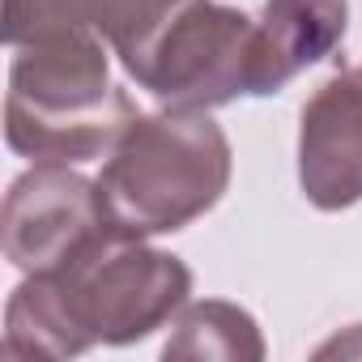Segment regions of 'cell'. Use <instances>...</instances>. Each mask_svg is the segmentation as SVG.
Segmentation results:
<instances>
[{
  "label": "cell",
  "instance_id": "1",
  "mask_svg": "<svg viewBox=\"0 0 362 362\" xmlns=\"http://www.w3.org/2000/svg\"><path fill=\"white\" fill-rule=\"evenodd\" d=\"M192 273L179 256L103 230L73 260L26 273L5 311L9 358H73L90 345H128L184 311Z\"/></svg>",
  "mask_w": 362,
  "mask_h": 362
},
{
  "label": "cell",
  "instance_id": "2",
  "mask_svg": "<svg viewBox=\"0 0 362 362\" xmlns=\"http://www.w3.org/2000/svg\"><path fill=\"white\" fill-rule=\"evenodd\" d=\"M132 115V98L107 77L94 30H43L18 43L5 132L22 158L60 166L107 158Z\"/></svg>",
  "mask_w": 362,
  "mask_h": 362
},
{
  "label": "cell",
  "instance_id": "3",
  "mask_svg": "<svg viewBox=\"0 0 362 362\" xmlns=\"http://www.w3.org/2000/svg\"><path fill=\"white\" fill-rule=\"evenodd\" d=\"M230 184V141L205 111L132 115L94 179L103 222L145 239L188 226Z\"/></svg>",
  "mask_w": 362,
  "mask_h": 362
},
{
  "label": "cell",
  "instance_id": "4",
  "mask_svg": "<svg viewBox=\"0 0 362 362\" xmlns=\"http://www.w3.org/2000/svg\"><path fill=\"white\" fill-rule=\"evenodd\" d=\"M252 43L256 22L247 13L218 0H184L119 60L162 107L209 111L252 94Z\"/></svg>",
  "mask_w": 362,
  "mask_h": 362
},
{
  "label": "cell",
  "instance_id": "5",
  "mask_svg": "<svg viewBox=\"0 0 362 362\" xmlns=\"http://www.w3.org/2000/svg\"><path fill=\"white\" fill-rule=\"evenodd\" d=\"M111 230L98 188L60 162H35L5 197V256L22 273H47Z\"/></svg>",
  "mask_w": 362,
  "mask_h": 362
},
{
  "label": "cell",
  "instance_id": "6",
  "mask_svg": "<svg viewBox=\"0 0 362 362\" xmlns=\"http://www.w3.org/2000/svg\"><path fill=\"white\" fill-rule=\"evenodd\" d=\"M298 184L328 214L362 201V69L337 73L303 107Z\"/></svg>",
  "mask_w": 362,
  "mask_h": 362
},
{
  "label": "cell",
  "instance_id": "7",
  "mask_svg": "<svg viewBox=\"0 0 362 362\" xmlns=\"http://www.w3.org/2000/svg\"><path fill=\"white\" fill-rule=\"evenodd\" d=\"M345 0H264L252 43V94H277L345 39Z\"/></svg>",
  "mask_w": 362,
  "mask_h": 362
},
{
  "label": "cell",
  "instance_id": "8",
  "mask_svg": "<svg viewBox=\"0 0 362 362\" xmlns=\"http://www.w3.org/2000/svg\"><path fill=\"white\" fill-rule=\"evenodd\" d=\"M184 0H5V39L18 47L43 30H94L119 52L153 35Z\"/></svg>",
  "mask_w": 362,
  "mask_h": 362
},
{
  "label": "cell",
  "instance_id": "9",
  "mask_svg": "<svg viewBox=\"0 0 362 362\" xmlns=\"http://www.w3.org/2000/svg\"><path fill=\"white\" fill-rule=\"evenodd\" d=\"M166 358H264L260 328L235 303H197L175 320V337L166 341Z\"/></svg>",
  "mask_w": 362,
  "mask_h": 362
}]
</instances>
